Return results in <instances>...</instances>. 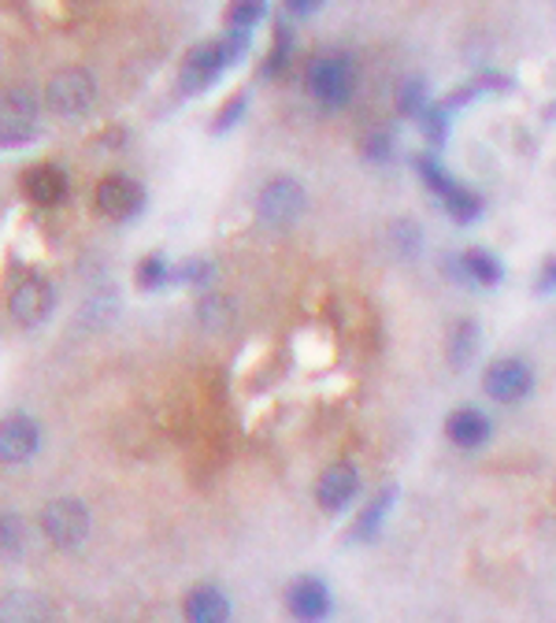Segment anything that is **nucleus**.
I'll return each mask as SVG.
<instances>
[{
  "label": "nucleus",
  "instance_id": "obj_9",
  "mask_svg": "<svg viewBox=\"0 0 556 623\" xmlns=\"http://www.w3.org/2000/svg\"><path fill=\"white\" fill-rule=\"evenodd\" d=\"M493 434V420L475 405H464V408H453L445 420V438L461 450H483Z\"/></svg>",
  "mask_w": 556,
  "mask_h": 623
},
{
  "label": "nucleus",
  "instance_id": "obj_29",
  "mask_svg": "<svg viewBox=\"0 0 556 623\" xmlns=\"http://www.w3.org/2000/svg\"><path fill=\"white\" fill-rule=\"evenodd\" d=\"M290 53H294V37L286 34V26H275V45H271V56L268 64H263V75H279L282 67L290 64Z\"/></svg>",
  "mask_w": 556,
  "mask_h": 623
},
{
  "label": "nucleus",
  "instance_id": "obj_30",
  "mask_svg": "<svg viewBox=\"0 0 556 623\" xmlns=\"http://www.w3.org/2000/svg\"><path fill=\"white\" fill-rule=\"evenodd\" d=\"M212 271H216L212 260H185L182 268L171 271V282H190V286H201V282L212 279Z\"/></svg>",
  "mask_w": 556,
  "mask_h": 623
},
{
  "label": "nucleus",
  "instance_id": "obj_19",
  "mask_svg": "<svg viewBox=\"0 0 556 623\" xmlns=\"http://www.w3.org/2000/svg\"><path fill=\"white\" fill-rule=\"evenodd\" d=\"M445 208V216L453 223H461V227H467V223H475L486 212V201L475 193L472 186H464V182H456L453 190L445 193L442 201H438Z\"/></svg>",
  "mask_w": 556,
  "mask_h": 623
},
{
  "label": "nucleus",
  "instance_id": "obj_7",
  "mask_svg": "<svg viewBox=\"0 0 556 623\" xmlns=\"http://www.w3.org/2000/svg\"><path fill=\"white\" fill-rule=\"evenodd\" d=\"M141 204H145V190L131 179V174H109V179H101V186H97V208H101V216H109V219L138 216Z\"/></svg>",
  "mask_w": 556,
  "mask_h": 623
},
{
  "label": "nucleus",
  "instance_id": "obj_23",
  "mask_svg": "<svg viewBox=\"0 0 556 623\" xmlns=\"http://www.w3.org/2000/svg\"><path fill=\"white\" fill-rule=\"evenodd\" d=\"M397 109H401V115H408V120H419V115L431 109V90H427L423 78H405L401 90H397Z\"/></svg>",
  "mask_w": 556,
  "mask_h": 623
},
{
  "label": "nucleus",
  "instance_id": "obj_27",
  "mask_svg": "<svg viewBox=\"0 0 556 623\" xmlns=\"http://www.w3.org/2000/svg\"><path fill=\"white\" fill-rule=\"evenodd\" d=\"M449 115H453V112H449L442 101L431 104V109L419 115V126H423V134H427V141H431V145H445V138H449Z\"/></svg>",
  "mask_w": 556,
  "mask_h": 623
},
{
  "label": "nucleus",
  "instance_id": "obj_2",
  "mask_svg": "<svg viewBox=\"0 0 556 623\" xmlns=\"http://www.w3.org/2000/svg\"><path fill=\"white\" fill-rule=\"evenodd\" d=\"M305 86L308 93L316 97V104L324 109H345L356 93V64L349 60L345 53H324L308 64L305 71Z\"/></svg>",
  "mask_w": 556,
  "mask_h": 623
},
{
  "label": "nucleus",
  "instance_id": "obj_28",
  "mask_svg": "<svg viewBox=\"0 0 556 623\" xmlns=\"http://www.w3.org/2000/svg\"><path fill=\"white\" fill-rule=\"evenodd\" d=\"M171 264L163 257H145L141 264H138V286L141 290H160V286H168L171 282Z\"/></svg>",
  "mask_w": 556,
  "mask_h": 623
},
{
  "label": "nucleus",
  "instance_id": "obj_20",
  "mask_svg": "<svg viewBox=\"0 0 556 623\" xmlns=\"http://www.w3.org/2000/svg\"><path fill=\"white\" fill-rule=\"evenodd\" d=\"M394 501H397V486H386V490L378 494L375 501H367V509L360 512L356 523H353V539H356V542L375 539V534L383 531V523H386L389 509H394Z\"/></svg>",
  "mask_w": 556,
  "mask_h": 623
},
{
  "label": "nucleus",
  "instance_id": "obj_17",
  "mask_svg": "<svg viewBox=\"0 0 556 623\" xmlns=\"http://www.w3.org/2000/svg\"><path fill=\"white\" fill-rule=\"evenodd\" d=\"M479 346H483V327L475 324V319H456L453 330H449V346H445L449 364L461 372V367H467L475 356H479Z\"/></svg>",
  "mask_w": 556,
  "mask_h": 623
},
{
  "label": "nucleus",
  "instance_id": "obj_25",
  "mask_svg": "<svg viewBox=\"0 0 556 623\" xmlns=\"http://www.w3.org/2000/svg\"><path fill=\"white\" fill-rule=\"evenodd\" d=\"M26 545V528L23 520L12 512H0V557H15Z\"/></svg>",
  "mask_w": 556,
  "mask_h": 623
},
{
  "label": "nucleus",
  "instance_id": "obj_12",
  "mask_svg": "<svg viewBox=\"0 0 556 623\" xmlns=\"http://www.w3.org/2000/svg\"><path fill=\"white\" fill-rule=\"evenodd\" d=\"M37 101L26 90H12L0 97V141H23L34 131Z\"/></svg>",
  "mask_w": 556,
  "mask_h": 623
},
{
  "label": "nucleus",
  "instance_id": "obj_15",
  "mask_svg": "<svg viewBox=\"0 0 556 623\" xmlns=\"http://www.w3.org/2000/svg\"><path fill=\"white\" fill-rule=\"evenodd\" d=\"M185 623H227L230 620V601L219 587H193L182 601Z\"/></svg>",
  "mask_w": 556,
  "mask_h": 623
},
{
  "label": "nucleus",
  "instance_id": "obj_13",
  "mask_svg": "<svg viewBox=\"0 0 556 623\" xmlns=\"http://www.w3.org/2000/svg\"><path fill=\"white\" fill-rule=\"evenodd\" d=\"M37 453V427L26 416H8L0 423V464H23Z\"/></svg>",
  "mask_w": 556,
  "mask_h": 623
},
{
  "label": "nucleus",
  "instance_id": "obj_18",
  "mask_svg": "<svg viewBox=\"0 0 556 623\" xmlns=\"http://www.w3.org/2000/svg\"><path fill=\"white\" fill-rule=\"evenodd\" d=\"M456 264H461V275L475 286H501L504 279V264L486 249H467Z\"/></svg>",
  "mask_w": 556,
  "mask_h": 623
},
{
  "label": "nucleus",
  "instance_id": "obj_33",
  "mask_svg": "<svg viewBox=\"0 0 556 623\" xmlns=\"http://www.w3.org/2000/svg\"><path fill=\"white\" fill-rule=\"evenodd\" d=\"M534 290L538 294H556V257H549L538 271V279H534Z\"/></svg>",
  "mask_w": 556,
  "mask_h": 623
},
{
  "label": "nucleus",
  "instance_id": "obj_16",
  "mask_svg": "<svg viewBox=\"0 0 556 623\" xmlns=\"http://www.w3.org/2000/svg\"><path fill=\"white\" fill-rule=\"evenodd\" d=\"M23 190L34 204L53 208V204H60L67 197V174L56 163H37V168L23 174Z\"/></svg>",
  "mask_w": 556,
  "mask_h": 623
},
{
  "label": "nucleus",
  "instance_id": "obj_31",
  "mask_svg": "<svg viewBox=\"0 0 556 623\" xmlns=\"http://www.w3.org/2000/svg\"><path fill=\"white\" fill-rule=\"evenodd\" d=\"M364 156H367L371 163H386V160H394V134H386V131L367 134Z\"/></svg>",
  "mask_w": 556,
  "mask_h": 623
},
{
  "label": "nucleus",
  "instance_id": "obj_8",
  "mask_svg": "<svg viewBox=\"0 0 556 623\" xmlns=\"http://www.w3.org/2000/svg\"><path fill=\"white\" fill-rule=\"evenodd\" d=\"M8 308H12L15 324L23 327H37L42 319L53 312V286H48L45 279H19L12 286V294H8Z\"/></svg>",
  "mask_w": 556,
  "mask_h": 623
},
{
  "label": "nucleus",
  "instance_id": "obj_24",
  "mask_svg": "<svg viewBox=\"0 0 556 623\" xmlns=\"http://www.w3.org/2000/svg\"><path fill=\"white\" fill-rule=\"evenodd\" d=\"M263 15H268V0H230L227 4L230 31H252Z\"/></svg>",
  "mask_w": 556,
  "mask_h": 623
},
{
  "label": "nucleus",
  "instance_id": "obj_3",
  "mask_svg": "<svg viewBox=\"0 0 556 623\" xmlns=\"http://www.w3.org/2000/svg\"><path fill=\"white\" fill-rule=\"evenodd\" d=\"M308 208V193L300 186L297 179H290V174H279V179H271L268 186L260 190L257 197V212L260 219L268 223V227H294V223L305 216Z\"/></svg>",
  "mask_w": 556,
  "mask_h": 623
},
{
  "label": "nucleus",
  "instance_id": "obj_22",
  "mask_svg": "<svg viewBox=\"0 0 556 623\" xmlns=\"http://www.w3.org/2000/svg\"><path fill=\"white\" fill-rule=\"evenodd\" d=\"M416 171H419V179H423V186L431 190L438 201H442L445 193L456 186V179L442 168V160H438L434 152H419L416 156Z\"/></svg>",
  "mask_w": 556,
  "mask_h": 623
},
{
  "label": "nucleus",
  "instance_id": "obj_10",
  "mask_svg": "<svg viewBox=\"0 0 556 623\" xmlns=\"http://www.w3.org/2000/svg\"><path fill=\"white\" fill-rule=\"evenodd\" d=\"M360 494V472L356 464H330L324 475H319V486H316V501L324 505L327 512H341L349 501Z\"/></svg>",
  "mask_w": 556,
  "mask_h": 623
},
{
  "label": "nucleus",
  "instance_id": "obj_5",
  "mask_svg": "<svg viewBox=\"0 0 556 623\" xmlns=\"http://www.w3.org/2000/svg\"><path fill=\"white\" fill-rule=\"evenodd\" d=\"M42 531L45 539L60 545V550H75V545H82L86 534H90V509L75 498L48 501L42 512Z\"/></svg>",
  "mask_w": 556,
  "mask_h": 623
},
{
  "label": "nucleus",
  "instance_id": "obj_21",
  "mask_svg": "<svg viewBox=\"0 0 556 623\" xmlns=\"http://www.w3.org/2000/svg\"><path fill=\"white\" fill-rule=\"evenodd\" d=\"M386 241L394 246L397 257H408V260L419 257V252H423V246H427L423 227H419L416 219H408V216L389 223V227H386Z\"/></svg>",
  "mask_w": 556,
  "mask_h": 623
},
{
  "label": "nucleus",
  "instance_id": "obj_34",
  "mask_svg": "<svg viewBox=\"0 0 556 623\" xmlns=\"http://www.w3.org/2000/svg\"><path fill=\"white\" fill-rule=\"evenodd\" d=\"M324 8V0H286V12L290 15H297V19H305L311 12H319Z\"/></svg>",
  "mask_w": 556,
  "mask_h": 623
},
{
  "label": "nucleus",
  "instance_id": "obj_6",
  "mask_svg": "<svg viewBox=\"0 0 556 623\" xmlns=\"http://www.w3.org/2000/svg\"><path fill=\"white\" fill-rule=\"evenodd\" d=\"M45 101L53 112L60 115H82L93 109L97 101V82L90 71H82V67H67V71L53 75L45 86Z\"/></svg>",
  "mask_w": 556,
  "mask_h": 623
},
{
  "label": "nucleus",
  "instance_id": "obj_4",
  "mask_svg": "<svg viewBox=\"0 0 556 623\" xmlns=\"http://www.w3.org/2000/svg\"><path fill=\"white\" fill-rule=\"evenodd\" d=\"M483 389L497 405H520L534 394V367L523 356H501L486 367Z\"/></svg>",
  "mask_w": 556,
  "mask_h": 623
},
{
  "label": "nucleus",
  "instance_id": "obj_26",
  "mask_svg": "<svg viewBox=\"0 0 556 623\" xmlns=\"http://www.w3.org/2000/svg\"><path fill=\"white\" fill-rule=\"evenodd\" d=\"M197 319L208 330H223L234 319V305L227 297H204L197 305Z\"/></svg>",
  "mask_w": 556,
  "mask_h": 623
},
{
  "label": "nucleus",
  "instance_id": "obj_14",
  "mask_svg": "<svg viewBox=\"0 0 556 623\" xmlns=\"http://www.w3.org/2000/svg\"><path fill=\"white\" fill-rule=\"evenodd\" d=\"M0 623H53V601L34 590H12L0 598Z\"/></svg>",
  "mask_w": 556,
  "mask_h": 623
},
{
  "label": "nucleus",
  "instance_id": "obj_11",
  "mask_svg": "<svg viewBox=\"0 0 556 623\" xmlns=\"http://www.w3.org/2000/svg\"><path fill=\"white\" fill-rule=\"evenodd\" d=\"M290 616L297 623H324L330 616V590L324 579H297L286 593Z\"/></svg>",
  "mask_w": 556,
  "mask_h": 623
},
{
  "label": "nucleus",
  "instance_id": "obj_32",
  "mask_svg": "<svg viewBox=\"0 0 556 623\" xmlns=\"http://www.w3.org/2000/svg\"><path fill=\"white\" fill-rule=\"evenodd\" d=\"M246 104H249V97H246V93H238V97H234V101L223 104V112L216 115V134L230 131V126L238 123L241 115H246Z\"/></svg>",
  "mask_w": 556,
  "mask_h": 623
},
{
  "label": "nucleus",
  "instance_id": "obj_1",
  "mask_svg": "<svg viewBox=\"0 0 556 623\" xmlns=\"http://www.w3.org/2000/svg\"><path fill=\"white\" fill-rule=\"evenodd\" d=\"M246 53H249V31H230L216 37V42L190 48V56L182 60V93L208 90V86L216 82L230 64H238Z\"/></svg>",
  "mask_w": 556,
  "mask_h": 623
}]
</instances>
